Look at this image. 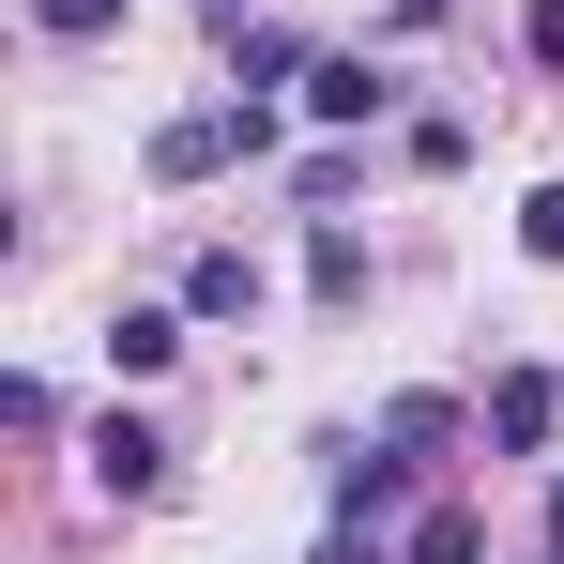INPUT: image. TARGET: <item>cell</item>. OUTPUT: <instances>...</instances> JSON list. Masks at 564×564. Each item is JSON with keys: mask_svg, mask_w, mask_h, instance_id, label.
Here are the masks:
<instances>
[{"mask_svg": "<svg viewBox=\"0 0 564 564\" xmlns=\"http://www.w3.org/2000/svg\"><path fill=\"white\" fill-rule=\"evenodd\" d=\"M229 153H275V107H260V93H229V107H184V122L153 138V184H214Z\"/></svg>", "mask_w": 564, "mask_h": 564, "instance_id": "cell-1", "label": "cell"}, {"mask_svg": "<svg viewBox=\"0 0 564 564\" xmlns=\"http://www.w3.org/2000/svg\"><path fill=\"white\" fill-rule=\"evenodd\" d=\"M488 443H503V458H550L564 443V381L550 367H503L488 381Z\"/></svg>", "mask_w": 564, "mask_h": 564, "instance_id": "cell-2", "label": "cell"}, {"mask_svg": "<svg viewBox=\"0 0 564 564\" xmlns=\"http://www.w3.org/2000/svg\"><path fill=\"white\" fill-rule=\"evenodd\" d=\"M381 107H397V77H381L367 46H336V62H305V122H336V138H351V122H381Z\"/></svg>", "mask_w": 564, "mask_h": 564, "instance_id": "cell-3", "label": "cell"}, {"mask_svg": "<svg viewBox=\"0 0 564 564\" xmlns=\"http://www.w3.org/2000/svg\"><path fill=\"white\" fill-rule=\"evenodd\" d=\"M93 488H107V503H153V488H169V443H153L138 412H107V427H93Z\"/></svg>", "mask_w": 564, "mask_h": 564, "instance_id": "cell-4", "label": "cell"}, {"mask_svg": "<svg viewBox=\"0 0 564 564\" xmlns=\"http://www.w3.org/2000/svg\"><path fill=\"white\" fill-rule=\"evenodd\" d=\"M397 503H412V458H397V443H381V458H367V443H336V519H367V534H381Z\"/></svg>", "mask_w": 564, "mask_h": 564, "instance_id": "cell-5", "label": "cell"}, {"mask_svg": "<svg viewBox=\"0 0 564 564\" xmlns=\"http://www.w3.org/2000/svg\"><path fill=\"white\" fill-rule=\"evenodd\" d=\"M184 305H198V321H245V305H260V260H245V245H198Z\"/></svg>", "mask_w": 564, "mask_h": 564, "instance_id": "cell-6", "label": "cell"}, {"mask_svg": "<svg viewBox=\"0 0 564 564\" xmlns=\"http://www.w3.org/2000/svg\"><path fill=\"white\" fill-rule=\"evenodd\" d=\"M169 351H184V321H169V305H122V321H107V367H122V381H153Z\"/></svg>", "mask_w": 564, "mask_h": 564, "instance_id": "cell-7", "label": "cell"}, {"mask_svg": "<svg viewBox=\"0 0 564 564\" xmlns=\"http://www.w3.org/2000/svg\"><path fill=\"white\" fill-rule=\"evenodd\" d=\"M397 564H488V519H473V503H427V519H412V550Z\"/></svg>", "mask_w": 564, "mask_h": 564, "instance_id": "cell-8", "label": "cell"}, {"mask_svg": "<svg viewBox=\"0 0 564 564\" xmlns=\"http://www.w3.org/2000/svg\"><path fill=\"white\" fill-rule=\"evenodd\" d=\"M381 443H397V458H443V443H458V397H397Z\"/></svg>", "mask_w": 564, "mask_h": 564, "instance_id": "cell-9", "label": "cell"}, {"mask_svg": "<svg viewBox=\"0 0 564 564\" xmlns=\"http://www.w3.org/2000/svg\"><path fill=\"white\" fill-rule=\"evenodd\" d=\"M519 62H534V77H564V0H519Z\"/></svg>", "mask_w": 564, "mask_h": 564, "instance_id": "cell-10", "label": "cell"}, {"mask_svg": "<svg viewBox=\"0 0 564 564\" xmlns=\"http://www.w3.org/2000/svg\"><path fill=\"white\" fill-rule=\"evenodd\" d=\"M519 245H534V260L564 275V184H534V198H519Z\"/></svg>", "mask_w": 564, "mask_h": 564, "instance_id": "cell-11", "label": "cell"}, {"mask_svg": "<svg viewBox=\"0 0 564 564\" xmlns=\"http://www.w3.org/2000/svg\"><path fill=\"white\" fill-rule=\"evenodd\" d=\"M31 15H46L62 46H93V31H122V0H31Z\"/></svg>", "mask_w": 564, "mask_h": 564, "instance_id": "cell-12", "label": "cell"}, {"mask_svg": "<svg viewBox=\"0 0 564 564\" xmlns=\"http://www.w3.org/2000/svg\"><path fill=\"white\" fill-rule=\"evenodd\" d=\"M550 550H564V488H550Z\"/></svg>", "mask_w": 564, "mask_h": 564, "instance_id": "cell-13", "label": "cell"}]
</instances>
